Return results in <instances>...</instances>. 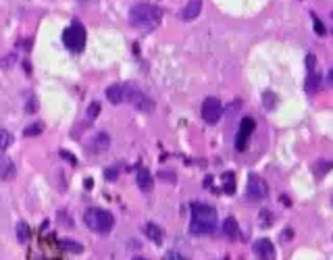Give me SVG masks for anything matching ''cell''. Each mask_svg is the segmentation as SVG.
I'll list each match as a JSON object with an SVG mask.
<instances>
[{"mask_svg": "<svg viewBox=\"0 0 333 260\" xmlns=\"http://www.w3.org/2000/svg\"><path fill=\"white\" fill-rule=\"evenodd\" d=\"M217 227V211L210 204L194 202L191 204L190 233L191 235H210Z\"/></svg>", "mask_w": 333, "mask_h": 260, "instance_id": "6da1fadb", "label": "cell"}, {"mask_svg": "<svg viewBox=\"0 0 333 260\" xmlns=\"http://www.w3.org/2000/svg\"><path fill=\"white\" fill-rule=\"evenodd\" d=\"M160 8L150 4V2H140V4H134L129 8V23L131 27L136 29H144V32H150V29H154L158 23H160Z\"/></svg>", "mask_w": 333, "mask_h": 260, "instance_id": "7a4b0ae2", "label": "cell"}, {"mask_svg": "<svg viewBox=\"0 0 333 260\" xmlns=\"http://www.w3.org/2000/svg\"><path fill=\"white\" fill-rule=\"evenodd\" d=\"M84 221L88 225V229H92L96 233H108L115 225V217L110 215L104 208H88L84 215Z\"/></svg>", "mask_w": 333, "mask_h": 260, "instance_id": "3957f363", "label": "cell"}, {"mask_svg": "<svg viewBox=\"0 0 333 260\" xmlns=\"http://www.w3.org/2000/svg\"><path fill=\"white\" fill-rule=\"evenodd\" d=\"M123 89H125V100L134 108H138V111L150 113L154 108V100L150 98L148 94H144L140 87H136L134 84H123Z\"/></svg>", "mask_w": 333, "mask_h": 260, "instance_id": "277c9868", "label": "cell"}, {"mask_svg": "<svg viewBox=\"0 0 333 260\" xmlns=\"http://www.w3.org/2000/svg\"><path fill=\"white\" fill-rule=\"evenodd\" d=\"M63 44L71 52H82L86 48V29L82 23H71L63 32Z\"/></svg>", "mask_w": 333, "mask_h": 260, "instance_id": "5b68a950", "label": "cell"}, {"mask_svg": "<svg viewBox=\"0 0 333 260\" xmlns=\"http://www.w3.org/2000/svg\"><path fill=\"white\" fill-rule=\"evenodd\" d=\"M269 196V185L262 177L258 175H250L248 177V183H246V198L250 202H260Z\"/></svg>", "mask_w": 333, "mask_h": 260, "instance_id": "8992f818", "label": "cell"}, {"mask_svg": "<svg viewBox=\"0 0 333 260\" xmlns=\"http://www.w3.org/2000/svg\"><path fill=\"white\" fill-rule=\"evenodd\" d=\"M221 115H223V104H221V100L215 98V96H210L206 98L204 102H202V119L208 123V125H215Z\"/></svg>", "mask_w": 333, "mask_h": 260, "instance_id": "52a82bcc", "label": "cell"}, {"mask_svg": "<svg viewBox=\"0 0 333 260\" xmlns=\"http://www.w3.org/2000/svg\"><path fill=\"white\" fill-rule=\"evenodd\" d=\"M254 127H256V123H254V119H252V117H244V119H241L239 129H238V135H236V150H238V152H244V150H246L250 135L254 133Z\"/></svg>", "mask_w": 333, "mask_h": 260, "instance_id": "ba28073f", "label": "cell"}, {"mask_svg": "<svg viewBox=\"0 0 333 260\" xmlns=\"http://www.w3.org/2000/svg\"><path fill=\"white\" fill-rule=\"evenodd\" d=\"M254 254L258 260H275V246L271 239L262 237L254 242Z\"/></svg>", "mask_w": 333, "mask_h": 260, "instance_id": "9c48e42d", "label": "cell"}, {"mask_svg": "<svg viewBox=\"0 0 333 260\" xmlns=\"http://www.w3.org/2000/svg\"><path fill=\"white\" fill-rule=\"evenodd\" d=\"M136 183H138V187L142 189V192H150V189H152L154 179H152V175H150V171L146 167H140L136 171Z\"/></svg>", "mask_w": 333, "mask_h": 260, "instance_id": "30bf717a", "label": "cell"}, {"mask_svg": "<svg viewBox=\"0 0 333 260\" xmlns=\"http://www.w3.org/2000/svg\"><path fill=\"white\" fill-rule=\"evenodd\" d=\"M202 11V0H188V4L181 11V19L184 21H194V19Z\"/></svg>", "mask_w": 333, "mask_h": 260, "instance_id": "8fae6325", "label": "cell"}, {"mask_svg": "<svg viewBox=\"0 0 333 260\" xmlns=\"http://www.w3.org/2000/svg\"><path fill=\"white\" fill-rule=\"evenodd\" d=\"M106 100L110 104H121L125 102V89H123V84H113L106 87Z\"/></svg>", "mask_w": 333, "mask_h": 260, "instance_id": "7c38bea8", "label": "cell"}, {"mask_svg": "<svg viewBox=\"0 0 333 260\" xmlns=\"http://www.w3.org/2000/svg\"><path fill=\"white\" fill-rule=\"evenodd\" d=\"M108 144H110V137L104 131H100V133H96L92 137V142H90V150H92V152H104V150L108 148Z\"/></svg>", "mask_w": 333, "mask_h": 260, "instance_id": "4fadbf2b", "label": "cell"}, {"mask_svg": "<svg viewBox=\"0 0 333 260\" xmlns=\"http://www.w3.org/2000/svg\"><path fill=\"white\" fill-rule=\"evenodd\" d=\"M15 177V165L11 158L0 156V179H11Z\"/></svg>", "mask_w": 333, "mask_h": 260, "instance_id": "5bb4252c", "label": "cell"}, {"mask_svg": "<svg viewBox=\"0 0 333 260\" xmlns=\"http://www.w3.org/2000/svg\"><path fill=\"white\" fill-rule=\"evenodd\" d=\"M223 233L229 237V239H236L238 233H239V227H238V221L234 217H227L225 223H223Z\"/></svg>", "mask_w": 333, "mask_h": 260, "instance_id": "9a60e30c", "label": "cell"}, {"mask_svg": "<svg viewBox=\"0 0 333 260\" xmlns=\"http://www.w3.org/2000/svg\"><path fill=\"white\" fill-rule=\"evenodd\" d=\"M146 235L152 239L154 244L163 242V229H160L158 225H154V223H148V225H146Z\"/></svg>", "mask_w": 333, "mask_h": 260, "instance_id": "2e32d148", "label": "cell"}, {"mask_svg": "<svg viewBox=\"0 0 333 260\" xmlns=\"http://www.w3.org/2000/svg\"><path fill=\"white\" fill-rule=\"evenodd\" d=\"M223 189H225V194H234L236 192V175L231 173V171H227V173H223Z\"/></svg>", "mask_w": 333, "mask_h": 260, "instance_id": "e0dca14e", "label": "cell"}, {"mask_svg": "<svg viewBox=\"0 0 333 260\" xmlns=\"http://www.w3.org/2000/svg\"><path fill=\"white\" fill-rule=\"evenodd\" d=\"M319 84H321V77H319L315 71H310V73H308V79H306V92H308V94H315L317 89H319Z\"/></svg>", "mask_w": 333, "mask_h": 260, "instance_id": "ac0fdd59", "label": "cell"}, {"mask_svg": "<svg viewBox=\"0 0 333 260\" xmlns=\"http://www.w3.org/2000/svg\"><path fill=\"white\" fill-rule=\"evenodd\" d=\"M60 248H65L67 252H75V254H79V252L84 250V246H82V244L71 242V239H60Z\"/></svg>", "mask_w": 333, "mask_h": 260, "instance_id": "d6986e66", "label": "cell"}, {"mask_svg": "<svg viewBox=\"0 0 333 260\" xmlns=\"http://www.w3.org/2000/svg\"><path fill=\"white\" fill-rule=\"evenodd\" d=\"M262 104H265L267 111L275 108V106H277V96H275L273 92H265V94H262Z\"/></svg>", "mask_w": 333, "mask_h": 260, "instance_id": "ffe728a7", "label": "cell"}, {"mask_svg": "<svg viewBox=\"0 0 333 260\" xmlns=\"http://www.w3.org/2000/svg\"><path fill=\"white\" fill-rule=\"evenodd\" d=\"M42 131H44V125H42V123H32V125H27V127H25V131H23V133H25L27 137H34V135H40Z\"/></svg>", "mask_w": 333, "mask_h": 260, "instance_id": "44dd1931", "label": "cell"}, {"mask_svg": "<svg viewBox=\"0 0 333 260\" xmlns=\"http://www.w3.org/2000/svg\"><path fill=\"white\" fill-rule=\"evenodd\" d=\"M11 144H13V135L6 129H0V150H6Z\"/></svg>", "mask_w": 333, "mask_h": 260, "instance_id": "7402d4cb", "label": "cell"}, {"mask_svg": "<svg viewBox=\"0 0 333 260\" xmlns=\"http://www.w3.org/2000/svg\"><path fill=\"white\" fill-rule=\"evenodd\" d=\"M17 237H19V242H27V237H29V227L25 223H19L17 225Z\"/></svg>", "mask_w": 333, "mask_h": 260, "instance_id": "603a6c76", "label": "cell"}, {"mask_svg": "<svg viewBox=\"0 0 333 260\" xmlns=\"http://www.w3.org/2000/svg\"><path fill=\"white\" fill-rule=\"evenodd\" d=\"M98 113H100V104L98 102H92L88 106V113H86V119L88 121H94V119L98 117Z\"/></svg>", "mask_w": 333, "mask_h": 260, "instance_id": "cb8c5ba5", "label": "cell"}, {"mask_svg": "<svg viewBox=\"0 0 333 260\" xmlns=\"http://www.w3.org/2000/svg\"><path fill=\"white\" fill-rule=\"evenodd\" d=\"M331 167H333V163H331V161H323V163H319V165H317L315 173H317V175H325L327 171H331Z\"/></svg>", "mask_w": 333, "mask_h": 260, "instance_id": "d4e9b609", "label": "cell"}, {"mask_svg": "<svg viewBox=\"0 0 333 260\" xmlns=\"http://www.w3.org/2000/svg\"><path fill=\"white\" fill-rule=\"evenodd\" d=\"M312 25H315V32L317 36H325V25L321 23V19L317 15H312Z\"/></svg>", "mask_w": 333, "mask_h": 260, "instance_id": "484cf974", "label": "cell"}, {"mask_svg": "<svg viewBox=\"0 0 333 260\" xmlns=\"http://www.w3.org/2000/svg\"><path fill=\"white\" fill-rule=\"evenodd\" d=\"M260 217H262V221H260V223H262V227H269L271 223H273V218H271L273 215H271L269 211H262V213H260Z\"/></svg>", "mask_w": 333, "mask_h": 260, "instance_id": "4316f807", "label": "cell"}, {"mask_svg": "<svg viewBox=\"0 0 333 260\" xmlns=\"http://www.w3.org/2000/svg\"><path fill=\"white\" fill-rule=\"evenodd\" d=\"M165 260H188V258H186V256H181L179 252H173V250H171V252L165 254Z\"/></svg>", "mask_w": 333, "mask_h": 260, "instance_id": "83f0119b", "label": "cell"}, {"mask_svg": "<svg viewBox=\"0 0 333 260\" xmlns=\"http://www.w3.org/2000/svg\"><path fill=\"white\" fill-rule=\"evenodd\" d=\"M158 177H160V179H167V181H175V179H177L175 173H167V171H160Z\"/></svg>", "mask_w": 333, "mask_h": 260, "instance_id": "f1b7e54d", "label": "cell"}, {"mask_svg": "<svg viewBox=\"0 0 333 260\" xmlns=\"http://www.w3.org/2000/svg\"><path fill=\"white\" fill-rule=\"evenodd\" d=\"M306 67H308V73L315 71V56H312V54L306 56Z\"/></svg>", "mask_w": 333, "mask_h": 260, "instance_id": "f546056e", "label": "cell"}, {"mask_svg": "<svg viewBox=\"0 0 333 260\" xmlns=\"http://www.w3.org/2000/svg\"><path fill=\"white\" fill-rule=\"evenodd\" d=\"M104 177L106 179H115L117 177V169H108V171H104Z\"/></svg>", "mask_w": 333, "mask_h": 260, "instance_id": "4dcf8cb0", "label": "cell"}, {"mask_svg": "<svg viewBox=\"0 0 333 260\" xmlns=\"http://www.w3.org/2000/svg\"><path fill=\"white\" fill-rule=\"evenodd\" d=\"M291 235H294V231H291V229H285L284 235H281V239H291Z\"/></svg>", "mask_w": 333, "mask_h": 260, "instance_id": "1f68e13d", "label": "cell"}, {"mask_svg": "<svg viewBox=\"0 0 333 260\" xmlns=\"http://www.w3.org/2000/svg\"><path fill=\"white\" fill-rule=\"evenodd\" d=\"M60 156H63V158H67V161H69V163H75V158H73L71 154H67V152H65V150H63V152H60Z\"/></svg>", "mask_w": 333, "mask_h": 260, "instance_id": "d6a6232c", "label": "cell"}, {"mask_svg": "<svg viewBox=\"0 0 333 260\" xmlns=\"http://www.w3.org/2000/svg\"><path fill=\"white\" fill-rule=\"evenodd\" d=\"M327 79H329V84H333V69L329 71V75H327Z\"/></svg>", "mask_w": 333, "mask_h": 260, "instance_id": "836d02e7", "label": "cell"}, {"mask_svg": "<svg viewBox=\"0 0 333 260\" xmlns=\"http://www.w3.org/2000/svg\"><path fill=\"white\" fill-rule=\"evenodd\" d=\"M79 2H84V4H86V2H98V0H79Z\"/></svg>", "mask_w": 333, "mask_h": 260, "instance_id": "e575fe53", "label": "cell"}, {"mask_svg": "<svg viewBox=\"0 0 333 260\" xmlns=\"http://www.w3.org/2000/svg\"><path fill=\"white\" fill-rule=\"evenodd\" d=\"M134 260H146V258H140V256H136V258H134Z\"/></svg>", "mask_w": 333, "mask_h": 260, "instance_id": "d590c367", "label": "cell"}]
</instances>
